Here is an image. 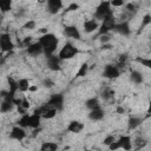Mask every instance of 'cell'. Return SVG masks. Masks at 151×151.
Returning a JSON list of instances; mask_svg holds the SVG:
<instances>
[{"instance_id": "1", "label": "cell", "mask_w": 151, "mask_h": 151, "mask_svg": "<svg viewBox=\"0 0 151 151\" xmlns=\"http://www.w3.org/2000/svg\"><path fill=\"white\" fill-rule=\"evenodd\" d=\"M38 42L42 47V53L46 57H50V55L54 54V52L59 45V39L53 33H45L39 38Z\"/></svg>"}, {"instance_id": "2", "label": "cell", "mask_w": 151, "mask_h": 151, "mask_svg": "<svg viewBox=\"0 0 151 151\" xmlns=\"http://www.w3.org/2000/svg\"><path fill=\"white\" fill-rule=\"evenodd\" d=\"M113 15V11L111 8V5H110V1H101L97 8L94 9V13H93V19L94 20H105L106 18H110Z\"/></svg>"}, {"instance_id": "3", "label": "cell", "mask_w": 151, "mask_h": 151, "mask_svg": "<svg viewBox=\"0 0 151 151\" xmlns=\"http://www.w3.org/2000/svg\"><path fill=\"white\" fill-rule=\"evenodd\" d=\"M78 52H79V50L72 42L67 41V42L64 44V46L60 48V51L57 55L59 57L60 60H68V59L74 58L78 54Z\"/></svg>"}, {"instance_id": "4", "label": "cell", "mask_w": 151, "mask_h": 151, "mask_svg": "<svg viewBox=\"0 0 151 151\" xmlns=\"http://www.w3.org/2000/svg\"><path fill=\"white\" fill-rule=\"evenodd\" d=\"M64 100H65V97L63 93H54L50 97V99L45 105L57 111H61L64 109Z\"/></svg>"}, {"instance_id": "5", "label": "cell", "mask_w": 151, "mask_h": 151, "mask_svg": "<svg viewBox=\"0 0 151 151\" xmlns=\"http://www.w3.org/2000/svg\"><path fill=\"white\" fill-rule=\"evenodd\" d=\"M116 19L114 17H110V18H106L105 20L101 21V24L99 25V28H98V35H104V34H107L110 31H113L114 26H116Z\"/></svg>"}, {"instance_id": "6", "label": "cell", "mask_w": 151, "mask_h": 151, "mask_svg": "<svg viewBox=\"0 0 151 151\" xmlns=\"http://www.w3.org/2000/svg\"><path fill=\"white\" fill-rule=\"evenodd\" d=\"M101 74H103L104 78L113 80V79H117L120 76V70L113 64H107V65L104 66V70H103Z\"/></svg>"}, {"instance_id": "7", "label": "cell", "mask_w": 151, "mask_h": 151, "mask_svg": "<svg viewBox=\"0 0 151 151\" xmlns=\"http://www.w3.org/2000/svg\"><path fill=\"white\" fill-rule=\"evenodd\" d=\"M0 46H1V52H12L14 48V44L12 41V38L8 33H1L0 34Z\"/></svg>"}, {"instance_id": "8", "label": "cell", "mask_w": 151, "mask_h": 151, "mask_svg": "<svg viewBox=\"0 0 151 151\" xmlns=\"http://www.w3.org/2000/svg\"><path fill=\"white\" fill-rule=\"evenodd\" d=\"M26 137H27V133H26L25 129L20 127L19 125L13 126L12 130H11V132H9V138L11 139H14V140H18V142L24 140Z\"/></svg>"}, {"instance_id": "9", "label": "cell", "mask_w": 151, "mask_h": 151, "mask_svg": "<svg viewBox=\"0 0 151 151\" xmlns=\"http://www.w3.org/2000/svg\"><path fill=\"white\" fill-rule=\"evenodd\" d=\"M60 63H61V60H60L59 57L55 55V54H52V55H50V57H46V65H47V67H48L51 71H53V72H57V71H60V70H61Z\"/></svg>"}, {"instance_id": "10", "label": "cell", "mask_w": 151, "mask_h": 151, "mask_svg": "<svg viewBox=\"0 0 151 151\" xmlns=\"http://www.w3.org/2000/svg\"><path fill=\"white\" fill-rule=\"evenodd\" d=\"M113 31L117 32L118 34L123 35V37H129V35L131 34L130 22H129L127 20H125V21H122V22H119V24H116Z\"/></svg>"}, {"instance_id": "11", "label": "cell", "mask_w": 151, "mask_h": 151, "mask_svg": "<svg viewBox=\"0 0 151 151\" xmlns=\"http://www.w3.org/2000/svg\"><path fill=\"white\" fill-rule=\"evenodd\" d=\"M64 4L61 0H47L46 2V8L50 14H57L61 8Z\"/></svg>"}, {"instance_id": "12", "label": "cell", "mask_w": 151, "mask_h": 151, "mask_svg": "<svg viewBox=\"0 0 151 151\" xmlns=\"http://www.w3.org/2000/svg\"><path fill=\"white\" fill-rule=\"evenodd\" d=\"M64 34L67 37V38H71V39H76V40H79L81 38V34L78 29L77 26L74 25H67L64 27Z\"/></svg>"}, {"instance_id": "13", "label": "cell", "mask_w": 151, "mask_h": 151, "mask_svg": "<svg viewBox=\"0 0 151 151\" xmlns=\"http://www.w3.org/2000/svg\"><path fill=\"white\" fill-rule=\"evenodd\" d=\"M119 144V149H123L124 151H131L132 150V139L127 134H123L117 139Z\"/></svg>"}, {"instance_id": "14", "label": "cell", "mask_w": 151, "mask_h": 151, "mask_svg": "<svg viewBox=\"0 0 151 151\" xmlns=\"http://www.w3.org/2000/svg\"><path fill=\"white\" fill-rule=\"evenodd\" d=\"M84 127H85L84 123H81V122H79V120H71V122L68 123L66 130H67L68 132H71V133H80V132L84 130Z\"/></svg>"}, {"instance_id": "15", "label": "cell", "mask_w": 151, "mask_h": 151, "mask_svg": "<svg viewBox=\"0 0 151 151\" xmlns=\"http://www.w3.org/2000/svg\"><path fill=\"white\" fill-rule=\"evenodd\" d=\"M83 28H84V32L85 33H92V32H94L96 29L99 28V24L94 19H88V20L84 21Z\"/></svg>"}, {"instance_id": "16", "label": "cell", "mask_w": 151, "mask_h": 151, "mask_svg": "<svg viewBox=\"0 0 151 151\" xmlns=\"http://www.w3.org/2000/svg\"><path fill=\"white\" fill-rule=\"evenodd\" d=\"M26 52H27V54H29L32 57H37V55L42 53V47L38 41L37 42H32L31 45H28L26 47Z\"/></svg>"}, {"instance_id": "17", "label": "cell", "mask_w": 151, "mask_h": 151, "mask_svg": "<svg viewBox=\"0 0 151 151\" xmlns=\"http://www.w3.org/2000/svg\"><path fill=\"white\" fill-rule=\"evenodd\" d=\"M104 117H105V111H104L101 107L91 110V111L88 112V119L92 120V122H99V120H101Z\"/></svg>"}, {"instance_id": "18", "label": "cell", "mask_w": 151, "mask_h": 151, "mask_svg": "<svg viewBox=\"0 0 151 151\" xmlns=\"http://www.w3.org/2000/svg\"><path fill=\"white\" fill-rule=\"evenodd\" d=\"M143 123V118L140 117H137V116H131L127 120V129L131 131V130H136L137 127H139Z\"/></svg>"}, {"instance_id": "19", "label": "cell", "mask_w": 151, "mask_h": 151, "mask_svg": "<svg viewBox=\"0 0 151 151\" xmlns=\"http://www.w3.org/2000/svg\"><path fill=\"white\" fill-rule=\"evenodd\" d=\"M40 122H41V117L39 114H29L28 116V127L29 129H38L40 127Z\"/></svg>"}, {"instance_id": "20", "label": "cell", "mask_w": 151, "mask_h": 151, "mask_svg": "<svg viewBox=\"0 0 151 151\" xmlns=\"http://www.w3.org/2000/svg\"><path fill=\"white\" fill-rule=\"evenodd\" d=\"M13 109H14V103L12 100H6V99L1 100V103H0V112L1 113L11 112Z\"/></svg>"}, {"instance_id": "21", "label": "cell", "mask_w": 151, "mask_h": 151, "mask_svg": "<svg viewBox=\"0 0 151 151\" xmlns=\"http://www.w3.org/2000/svg\"><path fill=\"white\" fill-rule=\"evenodd\" d=\"M130 80H131L133 84L139 85V84H142V83L144 81V77H143V74H142L140 72H138V71H136V70H132V71L130 72Z\"/></svg>"}, {"instance_id": "22", "label": "cell", "mask_w": 151, "mask_h": 151, "mask_svg": "<svg viewBox=\"0 0 151 151\" xmlns=\"http://www.w3.org/2000/svg\"><path fill=\"white\" fill-rule=\"evenodd\" d=\"M59 145L55 142H44L40 145V151H58Z\"/></svg>"}, {"instance_id": "23", "label": "cell", "mask_w": 151, "mask_h": 151, "mask_svg": "<svg viewBox=\"0 0 151 151\" xmlns=\"http://www.w3.org/2000/svg\"><path fill=\"white\" fill-rule=\"evenodd\" d=\"M85 106H86V109H88L90 111H91V110H94V109H98V107H100L99 99H98L97 97L88 98V99L85 101Z\"/></svg>"}, {"instance_id": "24", "label": "cell", "mask_w": 151, "mask_h": 151, "mask_svg": "<svg viewBox=\"0 0 151 151\" xmlns=\"http://www.w3.org/2000/svg\"><path fill=\"white\" fill-rule=\"evenodd\" d=\"M17 83H18V91H20V92L28 91V88L31 86L28 79H26V78H20L19 80H17Z\"/></svg>"}, {"instance_id": "25", "label": "cell", "mask_w": 151, "mask_h": 151, "mask_svg": "<svg viewBox=\"0 0 151 151\" xmlns=\"http://www.w3.org/2000/svg\"><path fill=\"white\" fill-rule=\"evenodd\" d=\"M12 9V0H0V12L1 14L7 13Z\"/></svg>"}, {"instance_id": "26", "label": "cell", "mask_w": 151, "mask_h": 151, "mask_svg": "<svg viewBox=\"0 0 151 151\" xmlns=\"http://www.w3.org/2000/svg\"><path fill=\"white\" fill-rule=\"evenodd\" d=\"M101 98L104 100H110L113 98L114 96V91L111 88V87H104V90H101V93H100Z\"/></svg>"}, {"instance_id": "27", "label": "cell", "mask_w": 151, "mask_h": 151, "mask_svg": "<svg viewBox=\"0 0 151 151\" xmlns=\"http://www.w3.org/2000/svg\"><path fill=\"white\" fill-rule=\"evenodd\" d=\"M7 81H8V86H9L8 92L15 96V93L18 91V83H17V80H14L12 77H7Z\"/></svg>"}, {"instance_id": "28", "label": "cell", "mask_w": 151, "mask_h": 151, "mask_svg": "<svg viewBox=\"0 0 151 151\" xmlns=\"http://www.w3.org/2000/svg\"><path fill=\"white\" fill-rule=\"evenodd\" d=\"M88 68H90L88 64H87V63H83V64H81V66L79 67V70H78L77 74H76V78L85 77V76L87 74V72H88Z\"/></svg>"}, {"instance_id": "29", "label": "cell", "mask_w": 151, "mask_h": 151, "mask_svg": "<svg viewBox=\"0 0 151 151\" xmlns=\"http://www.w3.org/2000/svg\"><path fill=\"white\" fill-rule=\"evenodd\" d=\"M57 112H58L57 110L46 106V110H45V112L41 114V118H45V119H52V118H54V117L57 116Z\"/></svg>"}, {"instance_id": "30", "label": "cell", "mask_w": 151, "mask_h": 151, "mask_svg": "<svg viewBox=\"0 0 151 151\" xmlns=\"http://www.w3.org/2000/svg\"><path fill=\"white\" fill-rule=\"evenodd\" d=\"M151 24V15L150 14H145L144 15V18L142 19V24H140V26H139V31H143L146 26H149Z\"/></svg>"}, {"instance_id": "31", "label": "cell", "mask_w": 151, "mask_h": 151, "mask_svg": "<svg viewBox=\"0 0 151 151\" xmlns=\"http://www.w3.org/2000/svg\"><path fill=\"white\" fill-rule=\"evenodd\" d=\"M134 60H136L137 63L142 64L143 66L147 67V68H150V67H151V59H149V58H140V57H137Z\"/></svg>"}, {"instance_id": "32", "label": "cell", "mask_w": 151, "mask_h": 151, "mask_svg": "<svg viewBox=\"0 0 151 151\" xmlns=\"http://www.w3.org/2000/svg\"><path fill=\"white\" fill-rule=\"evenodd\" d=\"M41 85H42L45 88H52V87L54 86V81H53L51 78H45V79H42Z\"/></svg>"}, {"instance_id": "33", "label": "cell", "mask_w": 151, "mask_h": 151, "mask_svg": "<svg viewBox=\"0 0 151 151\" xmlns=\"http://www.w3.org/2000/svg\"><path fill=\"white\" fill-rule=\"evenodd\" d=\"M116 140V138H114V136H112V134H109V136H106L105 138H104V140H103V144L104 145H106V146H109L112 142H114Z\"/></svg>"}, {"instance_id": "34", "label": "cell", "mask_w": 151, "mask_h": 151, "mask_svg": "<svg viewBox=\"0 0 151 151\" xmlns=\"http://www.w3.org/2000/svg\"><path fill=\"white\" fill-rule=\"evenodd\" d=\"M35 25H37V22H35L34 20H28V21L24 25V28H26V29H34V28H35Z\"/></svg>"}, {"instance_id": "35", "label": "cell", "mask_w": 151, "mask_h": 151, "mask_svg": "<svg viewBox=\"0 0 151 151\" xmlns=\"http://www.w3.org/2000/svg\"><path fill=\"white\" fill-rule=\"evenodd\" d=\"M125 7H126V9H127L129 12H133V13L137 12V6H136V4L129 2V4H125Z\"/></svg>"}, {"instance_id": "36", "label": "cell", "mask_w": 151, "mask_h": 151, "mask_svg": "<svg viewBox=\"0 0 151 151\" xmlns=\"http://www.w3.org/2000/svg\"><path fill=\"white\" fill-rule=\"evenodd\" d=\"M110 5H111V7L112 6L113 7H120V6H124L125 2L123 0H112V1H110Z\"/></svg>"}, {"instance_id": "37", "label": "cell", "mask_w": 151, "mask_h": 151, "mask_svg": "<svg viewBox=\"0 0 151 151\" xmlns=\"http://www.w3.org/2000/svg\"><path fill=\"white\" fill-rule=\"evenodd\" d=\"M79 8V5L77 4V2H71L70 5H68V7L65 9V12H71V11H77Z\"/></svg>"}, {"instance_id": "38", "label": "cell", "mask_w": 151, "mask_h": 151, "mask_svg": "<svg viewBox=\"0 0 151 151\" xmlns=\"http://www.w3.org/2000/svg\"><path fill=\"white\" fill-rule=\"evenodd\" d=\"M18 106H20V107H22L24 110L27 111L31 105H29V101H28L27 99H21V103H20V105H18Z\"/></svg>"}, {"instance_id": "39", "label": "cell", "mask_w": 151, "mask_h": 151, "mask_svg": "<svg viewBox=\"0 0 151 151\" xmlns=\"http://www.w3.org/2000/svg\"><path fill=\"white\" fill-rule=\"evenodd\" d=\"M107 147H109L110 151H117V150H119V144H118L117 140H114V142H112Z\"/></svg>"}, {"instance_id": "40", "label": "cell", "mask_w": 151, "mask_h": 151, "mask_svg": "<svg viewBox=\"0 0 151 151\" xmlns=\"http://www.w3.org/2000/svg\"><path fill=\"white\" fill-rule=\"evenodd\" d=\"M99 40H100V42H101V44H107V42L111 40V38H110L107 34H104V35H100Z\"/></svg>"}, {"instance_id": "41", "label": "cell", "mask_w": 151, "mask_h": 151, "mask_svg": "<svg viewBox=\"0 0 151 151\" xmlns=\"http://www.w3.org/2000/svg\"><path fill=\"white\" fill-rule=\"evenodd\" d=\"M112 48V45L110 44H103L101 45V50H111Z\"/></svg>"}, {"instance_id": "42", "label": "cell", "mask_w": 151, "mask_h": 151, "mask_svg": "<svg viewBox=\"0 0 151 151\" xmlns=\"http://www.w3.org/2000/svg\"><path fill=\"white\" fill-rule=\"evenodd\" d=\"M117 113H119V114H124V113H125V109L122 107V106H118V107H117Z\"/></svg>"}, {"instance_id": "43", "label": "cell", "mask_w": 151, "mask_h": 151, "mask_svg": "<svg viewBox=\"0 0 151 151\" xmlns=\"http://www.w3.org/2000/svg\"><path fill=\"white\" fill-rule=\"evenodd\" d=\"M28 91H37V86H29Z\"/></svg>"}, {"instance_id": "44", "label": "cell", "mask_w": 151, "mask_h": 151, "mask_svg": "<svg viewBox=\"0 0 151 151\" xmlns=\"http://www.w3.org/2000/svg\"><path fill=\"white\" fill-rule=\"evenodd\" d=\"M5 59H6V57H1V58H0V65H2V64L5 63Z\"/></svg>"}, {"instance_id": "45", "label": "cell", "mask_w": 151, "mask_h": 151, "mask_svg": "<svg viewBox=\"0 0 151 151\" xmlns=\"http://www.w3.org/2000/svg\"><path fill=\"white\" fill-rule=\"evenodd\" d=\"M2 21V14H0V22Z\"/></svg>"}, {"instance_id": "46", "label": "cell", "mask_w": 151, "mask_h": 151, "mask_svg": "<svg viewBox=\"0 0 151 151\" xmlns=\"http://www.w3.org/2000/svg\"><path fill=\"white\" fill-rule=\"evenodd\" d=\"M84 151H91V150H84Z\"/></svg>"}, {"instance_id": "47", "label": "cell", "mask_w": 151, "mask_h": 151, "mask_svg": "<svg viewBox=\"0 0 151 151\" xmlns=\"http://www.w3.org/2000/svg\"><path fill=\"white\" fill-rule=\"evenodd\" d=\"M0 51H1V46H0Z\"/></svg>"}]
</instances>
